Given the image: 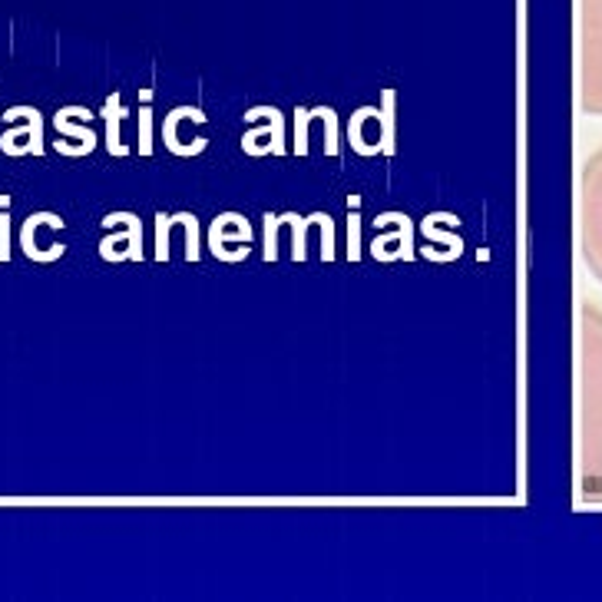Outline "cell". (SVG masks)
Listing matches in <instances>:
<instances>
[{"label": "cell", "instance_id": "cell-13", "mask_svg": "<svg viewBox=\"0 0 602 602\" xmlns=\"http://www.w3.org/2000/svg\"><path fill=\"white\" fill-rule=\"evenodd\" d=\"M394 103H397V93L384 90L381 93V143H378L384 156H394Z\"/></svg>", "mask_w": 602, "mask_h": 602}, {"label": "cell", "instance_id": "cell-14", "mask_svg": "<svg viewBox=\"0 0 602 602\" xmlns=\"http://www.w3.org/2000/svg\"><path fill=\"white\" fill-rule=\"evenodd\" d=\"M169 219L186 225V258L189 262H199L202 258V252H199V219L192 212H176V215H169Z\"/></svg>", "mask_w": 602, "mask_h": 602}, {"label": "cell", "instance_id": "cell-6", "mask_svg": "<svg viewBox=\"0 0 602 602\" xmlns=\"http://www.w3.org/2000/svg\"><path fill=\"white\" fill-rule=\"evenodd\" d=\"M40 225H50V229H63V219H60L57 212H53V215L50 212H34L24 225H20V249H24L27 258H34V262H57V258L67 255V245L57 242V245H50L47 252L37 249V245H34V232L40 229Z\"/></svg>", "mask_w": 602, "mask_h": 602}, {"label": "cell", "instance_id": "cell-24", "mask_svg": "<svg viewBox=\"0 0 602 602\" xmlns=\"http://www.w3.org/2000/svg\"><path fill=\"white\" fill-rule=\"evenodd\" d=\"M0 262H10V215L0 209Z\"/></svg>", "mask_w": 602, "mask_h": 602}, {"label": "cell", "instance_id": "cell-12", "mask_svg": "<svg viewBox=\"0 0 602 602\" xmlns=\"http://www.w3.org/2000/svg\"><path fill=\"white\" fill-rule=\"evenodd\" d=\"M374 113H378V106H361V110H354L351 123H348L351 146L358 149L361 156H378V146H374L371 139H364V123H368Z\"/></svg>", "mask_w": 602, "mask_h": 602}, {"label": "cell", "instance_id": "cell-23", "mask_svg": "<svg viewBox=\"0 0 602 602\" xmlns=\"http://www.w3.org/2000/svg\"><path fill=\"white\" fill-rule=\"evenodd\" d=\"M308 123H311V110H295V156H308Z\"/></svg>", "mask_w": 602, "mask_h": 602}, {"label": "cell", "instance_id": "cell-22", "mask_svg": "<svg viewBox=\"0 0 602 602\" xmlns=\"http://www.w3.org/2000/svg\"><path fill=\"white\" fill-rule=\"evenodd\" d=\"M278 225H282V219H275L272 212H265V245H262L265 262H275L278 258Z\"/></svg>", "mask_w": 602, "mask_h": 602}, {"label": "cell", "instance_id": "cell-15", "mask_svg": "<svg viewBox=\"0 0 602 602\" xmlns=\"http://www.w3.org/2000/svg\"><path fill=\"white\" fill-rule=\"evenodd\" d=\"M315 222L321 225V258L325 262H335V219L328 212H315Z\"/></svg>", "mask_w": 602, "mask_h": 602}, {"label": "cell", "instance_id": "cell-3", "mask_svg": "<svg viewBox=\"0 0 602 602\" xmlns=\"http://www.w3.org/2000/svg\"><path fill=\"white\" fill-rule=\"evenodd\" d=\"M272 120L265 129H249V133L242 136V149L249 156H268V153H275V156H285L288 149H285V116H282V110L278 106H255V110H249L245 113V123H255V120Z\"/></svg>", "mask_w": 602, "mask_h": 602}, {"label": "cell", "instance_id": "cell-16", "mask_svg": "<svg viewBox=\"0 0 602 602\" xmlns=\"http://www.w3.org/2000/svg\"><path fill=\"white\" fill-rule=\"evenodd\" d=\"M421 232L427 235L430 242L447 245L450 255H454V258H457L460 252H464V239H460V235H454V232H444V229H434V222H430V219H424V222H421Z\"/></svg>", "mask_w": 602, "mask_h": 602}, {"label": "cell", "instance_id": "cell-2", "mask_svg": "<svg viewBox=\"0 0 602 602\" xmlns=\"http://www.w3.org/2000/svg\"><path fill=\"white\" fill-rule=\"evenodd\" d=\"M17 120H27V126H10L4 136H0V149L7 156H43L47 146H43V116L34 106H10L4 113V123H17Z\"/></svg>", "mask_w": 602, "mask_h": 602}, {"label": "cell", "instance_id": "cell-9", "mask_svg": "<svg viewBox=\"0 0 602 602\" xmlns=\"http://www.w3.org/2000/svg\"><path fill=\"white\" fill-rule=\"evenodd\" d=\"M100 116L106 120V149H110L113 156H126L129 146L120 139V120H126L129 110L120 103V93H110V96H106Z\"/></svg>", "mask_w": 602, "mask_h": 602}, {"label": "cell", "instance_id": "cell-18", "mask_svg": "<svg viewBox=\"0 0 602 602\" xmlns=\"http://www.w3.org/2000/svg\"><path fill=\"white\" fill-rule=\"evenodd\" d=\"M139 153L153 156V103H143L139 110Z\"/></svg>", "mask_w": 602, "mask_h": 602}, {"label": "cell", "instance_id": "cell-1", "mask_svg": "<svg viewBox=\"0 0 602 602\" xmlns=\"http://www.w3.org/2000/svg\"><path fill=\"white\" fill-rule=\"evenodd\" d=\"M126 225L123 232L103 235L100 239V258L103 262H143V222L133 212H110L103 219V229Z\"/></svg>", "mask_w": 602, "mask_h": 602}, {"label": "cell", "instance_id": "cell-5", "mask_svg": "<svg viewBox=\"0 0 602 602\" xmlns=\"http://www.w3.org/2000/svg\"><path fill=\"white\" fill-rule=\"evenodd\" d=\"M397 222H401V229L394 235H378V239L371 242V255L378 258V262H397V258H404V262H414L417 258V249H414V222L407 219L401 212L397 215Z\"/></svg>", "mask_w": 602, "mask_h": 602}, {"label": "cell", "instance_id": "cell-4", "mask_svg": "<svg viewBox=\"0 0 602 602\" xmlns=\"http://www.w3.org/2000/svg\"><path fill=\"white\" fill-rule=\"evenodd\" d=\"M229 225H232V212H225V215H219V219L212 222V229H209V249H212L215 258H219V262L235 265V262H242V258L249 255L252 225H249V219H245V222L235 225V232L229 229Z\"/></svg>", "mask_w": 602, "mask_h": 602}, {"label": "cell", "instance_id": "cell-10", "mask_svg": "<svg viewBox=\"0 0 602 602\" xmlns=\"http://www.w3.org/2000/svg\"><path fill=\"white\" fill-rule=\"evenodd\" d=\"M589 239H593V252L602 258V166L589 182Z\"/></svg>", "mask_w": 602, "mask_h": 602}, {"label": "cell", "instance_id": "cell-17", "mask_svg": "<svg viewBox=\"0 0 602 602\" xmlns=\"http://www.w3.org/2000/svg\"><path fill=\"white\" fill-rule=\"evenodd\" d=\"M282 219L295 225V235H292V258H295V262H305V258H308V252H305V232H308L311 219H301V215H295V212H285Z\"/></svg>", "mask_w": 602, "mask_h": 602}, {"label": "cell", "instance_id": "cell-20", "mask_svg": "<svg viewBox=\"0 0 602 602\" xmlns=\"http://www.w3.org/2000/svg\"><path fill=\"white\" fill-rule=\"evenodd\" d=\"M325 153L328 156H338L341 153V123H338V113L325 106Z\"/></svg>", "mask_w": 602, "mask_h": 602}, {"label": "cell", "instance_id": "cell-26", "mask_svg": "<svg viewBox=\"0 0 602 602\" xmlns=\"http://www.w3.org/2000/svg\"><path fill=\"white\" fill-rule=\"evenodd\" d=\"M0 209H10V196H0Z\"/></svg>", "mask_w": 602, "mask_h": 602}, {"label": "cell", "instance_id": "cell-7", "mask_svg": "<svg viewBox=\"0 0 602 602\" xmlns=\"http://www.w3.org/2000/svg\"><path fill=\"white\" fill-rule=\"evenodd\" d=\"M589 96L602 103V0H589Z\"/></svg>", "mask_w": 602, "mask_h": 602}, {"label": "cell", "instance_id": "cell-25", "mask_svg": "<svg viewBox=\"0 0 602 602\" xmlns=\"http://www.w3.org/2000/svg\"><path fill=\"white\" fill-rule=\"evenodd\" d=\"M139 103H153V90H139Z\"/></svg>", "mask_w": 602, "mask_h": 602}, {"label": "cell", "instance_id": "cell-19", "mask_svg": "<svg viewBox=\"0 0 602 602\" xmlns=\"http://www.w3.org/2000/svg\"><path fill=\"white\" fill-rule=\"evenodd\" d=\"M361 206H348V258L361 262Z\"/></svg>", "mask_w": 602, "mask_h": 602}, {"label": "cell", "instance_id": "cell-11", "mask_svg": "<svg viewBox=\"0 0 602 602\" xmlns=\"http://www.w3.org/2000/svg\"><path fill=\"white\" fill-rule=\"evenodd\" d=\"M53 126H57L63 136L77 139V149H73V156H86V153H93V149H96V133H93V129L90 126H80V123H70V116L63 113V110L53 116Z\"/></svg>", "mask_w": 602, "mask_h": 602}, {"label": "cell", "instance_id": "cell-8", "mask_svg": "<svg viewBox=\"0 0 602 602\" xmlns=\"http://www.w3.org/2000/svg\"><path fill=\"white\" fill-rule=\"evenodd\" d=\"M192 106H176V110H169V116L163 120V143L169 153L176 156H199L202 149H209V139H196V143H179V123L182 116H186Z\"/></svg>", "mask_w": 602, "mask_h": 602}, {"label": "cell", "instance_id": "cell-21", "mask_svg": "<svg viewBox=\"0 0 602 602\" xmlns=\"http://www.w3.org/2000/svg\"><path fill=\"white\" fill-rule=\"evenodd\" d=\"M169 232L172 219L166 212H156V262H169Z\"/></svg>", "mask_w": 602, "mask_h": 602}]
</instances>
